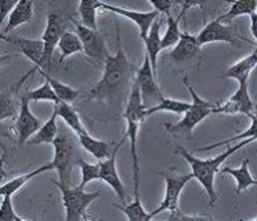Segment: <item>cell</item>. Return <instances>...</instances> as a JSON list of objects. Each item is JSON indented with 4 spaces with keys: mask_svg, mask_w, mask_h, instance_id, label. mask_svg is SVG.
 I'll use <instances>...</instances> for the list:
<instances>
[{
    "mask_svg": "<svg viewBox=\"0 0 257 221\" xmlns=\"http://www.w3.org/2000/svg\"><path fill=\"white\" fill-rule=\"evenodd\" d=\"M115 31H116V53L106 58L102 76L90 90L89 99L113 98L120 90L124 88L128 80L139 69L128 61L127 55L123 50L117 25L115 27Z\"/></svg>",
    "mask_w": 257,
    "mask_h": 221,
    "instance_id": "obj_1",
    "label": "cell"
},
{
    "mask_svg": "<svg viewBox=\"0 0 257 221\" xmlns=\"http://www.w3.org/2000/svg\"><path fill=\"white\" fill-rule=\"evenodd\" d=\"M253 141H254L253 138H243L238 144H235L234 147H228L224 152H221L220 155H216L214 158H209V159H199V158L190 154L183 147H177L176 154L180 155L181 158H184L188 162L192 176H194L196 181L201 184L202 187L205 188L207 196L210 199V206H214L218 200L217 191L214 188V178H216V174L220 170V166L223 165L231 155H234L236 151H239V149L246 147L247 144L253 143Z\"/></svg>",
    "mask_w": 257,
    "mask_h": 221,
    "instance_id": "obj_2",
    "label": "cell"
},
{
    "mask_svg": "<svg viewBox=\"0 0 257 221\" xmlns=\"http://www.w3.org/2000/svg\"><path fill=\"white\" fill-rule=\"evenodd\" d=\"M144 111L146 106L143 105L140 88L136 80L132 84L128 101L124 111V121L127 125L126 129V138L130 143V155H132V167H133V182H135V196H140V162H139V151H137V136L141 122L144 121Z\"/></svg>",
    "mask_w": 257,
    "mask_h": 221,
    "instance_id": "obj_3",
    "label": "cell"
},
{
    "mask_svg": "<svg viewBox=\"0 0 257 221\" xmlns=\"http://www.w3.org/2000/svg\"><path fill=\"white\" fill-rule=\"evenodd\" d=\"M183 84H184L187 90L190 91L191 98H192V102H191L190 109L187 111L184 114V118L181 119L177 123H166L165 127L170 134L173 136H187V137H191L192 136V132L199 123H201L203 119H206L207 116L212 115V109L214 108V102H210V101H206L203 99L196 93L195 88L191 86L188 83V79L184 77L183 79Z\"/></svg>",
    "mask_w": 257,
    "mask_h": 221,
    "instance_id": "obj_4",
    "label": "cell"
},
{
    "mask_svg": "<svg viewBox=\"0 0 257 221\" xmlns=\"http://www.w3.org/2000/svg\"><path fill=\"white\" fill-rule=\"evenodd\" d=\"M61 192L62 206L65 209V221L89 220L87 207L101 196L100 191L86 192L83 188L65 185L60 181H53Z\"/></svg>",
    "mask_w": 257,
    "mask_h": 221,
    "instance_id": "obj_5",
    "label": "cell"
},
{
    "mask_svg": "<svg viewBox=\"0 0 257 221\" xmlns=\"http://www.w3.org/2000/svg\"><path fill=\"white\" fill-rule=\"evenodd\" d=\"M51 145L54 148V158L51 160V166L58 173L60 182L71 185L73 167L78 165V160L80 159L76 145L67 133H58Z\"/></svg>",
    "mask_w": 257,
    "mask_h": 221,
    "instance_id": "obj_6",
    "label": "cell"
},
{
    "mask_svg": "<svg viewBox=\"0 0 257 221\" xmlns=\"http://www.w3.org/2000/svg\"><path fill=\"white\" fill-rule=\"evenodd\" d=\"M75 27V32L83 44V53L90 61H93L97 65H104L106 58L109 57L108 49H106L105 39L102 33L98 32V29L84 27L83 24H79L73 18H69Z\"/></svg>",
    "mask_w": 257,
    "mask_h": 221,
    "instance_id": "obj_7",
    "label": "cell"
},
{
    "mask_svg": "<svg viewBox=\"0 0 257 221\" xmlns=\"http://www.w3.org/2000/svg\"><path fill=\"white\" fill-rule=\"evenodd\" d=\"M135 80L139 88H140L141 99H143V105L146 106V109L157 105L158 102H161L165 98L162 90H161L157 82V75H155V72L152 71L151 60L147 54V51L144 53L143 64L136 72Z\"/></svg>",
    "mask_w": 257,
    "mask_h": 221,
    "instance_id": "obj_8",
    "label": "cell"
},
{
    "mask_svg": "<svg viewBox=\"0 0 257 221\" xmlns=\"http://www.w3.org/2000/svg\"><path fill=\"white\" fill-rule=\"evenodd\" d=\"M65 32V24L64 20L60 14L53 13L47 16V21H46V28L43 36H42V42L45 46V51H43V61H42V68L38 71L47 72L50 71L51 68V58L56 51L58 42L61 39L62 33Z\"/></svg>",
    "mask_w": 257,
    "mask_h": 221,
    "instance_id": "obj_9",
    "label": "cell"
},
{
    "mask_svg": "<svg viewBox=\"0 0 257 221\" xmlns=\"http://www.w3.org/2000/svg\"><path fill=\"white\" fill-rule=\"evenodd\" d=\"M254 109V104L249 94V84L247 82L238 83V88L227 101L221 104H216L212 109V114H221V115H236L242 114L250 118Z\"/></svg>",
    "mask_w": 257,
    "mask_h": 221,
    "instance_id": "obj_10",
    "label": "cell"
},
{
    "mask_svg": "<svg viewBox=\"0 0 257 221\" xmlns=\"http://www.w3.org/2000/svg\"><path fill=\"white\" fill-rule=\"evenodd\" d=\"M127 138L126 136L113 145V149H112L111 155L105 158V159L98 160V165H100V178L101 181H104L105 184H108L109 187L113 189V192L116 193V196L119 198V200L124 203L126 202V188L123 185L120 177L117 174L116 169V156L119 149L122 148V145L124 144Z\"/></svg>",
    "mask_w": 257,
    "mask_h": 221,
    "instance_id": "obj_11",
    "label": "cell"
},
{
    "mask_svg": "<svg viewBox=\"0 0 257 221\" xmlns=\"http://www.w3.org/2000/svg\"><path fill=\"white\" fill-rule=\"evenodd\" d=\"M161 176L165 178V182H166V191H165V198H163L162 203L159 204L154 211H151L152 217H155L161 211H166V210L170 213L179 210L180 193L183 191V188L194 178L192 173L185 174V176H174V174H169V173L163 171L161 173Z\"/></svg>",
    "mask_w": 257,
    "mask_h": 221,
    "instance_id": "obj_12",
    "label": "cell"
},
{
    "mask_svg": "<svg viewBox=\"0 0 257 221\" xmlns=\"http://www.w3.org/2000/svg\"><path fill=\"white\" fill-rule=\"evenodd\" d=\"M29 101L25 94L20 95V111H18L17 123H16V130H17L18 144L23 147L24 144L28 143V140L35 133L38 132L43 122L40 121L38 116H35L29 106Z\"/></svg>",
    "mask_w": 257,
    "mask_h": 221,
    "instance_id": "obj_13",
    "label": "cell"
},
{
    "mask_svg": "<svg viewBox=\"0 0 257 221\" xmlns=\"http://www.w3.org/2000/svg\"><path fill=\"white\" fill-rule=\"evenodd\" d=\"M196 39L201 43V46L214 43V42H223V43L235 46V44H238V40H245V39L240 38L238 39L234 29L228 25H224L220 18H216V20L206 24L201 29V32L196 35Z\"/></svg>",
    "mask_w": 257,
    "mask_h": 221,
    "instance_id": "obj_14",
    "label": "cell"
},
{
    "mask_svg": "<svg viewBox=\"0 0 257 221\" xmlns=\"http://www.w3.org/2000/svg\"><path fill=\"white\" fill-rule=\"evenodd\" d=\"M102 9L106 11H111L113 14L123 17L126 20H130L132 22H135L136 25L140 29V38L144 39L147 36V33L151 28L152 22L157 20V17L161 14L159 11H137V10H130V9H124L120 6H112L102 3Z\"/></svg>",
    "mask_w": 257,
    "mask_h": 221,
    "instance_id": "obj_15",
    "label": "cell"
},
{
    "mask_svg": "<svg viewBox=\"0 0 257 221\" xmlns=\"http://www.w3.org/2000/svg\"><path fill=\"white\" fill-rule=\"evenodd\" d=\"M201 43L194 35L188 32H181L179 42L174 44L170 51L172 60L177 62H187V61L195 60L201 54Z\"/></svg>",
    "mask_w": 257,
    "mask_h": 221,
    "instance_id": "obj_16",
    "label": "cell"
},
{
    "mask_svg": "<svg viewBox=\"0 0 257 221\" xmlns=\"http://www.w3.org/2000/svg\"><path fill=\"white\" fill-rule=\"evenodd\" d=\"M2 40H6L9 43L17 44L20 53L27 57L34 66L38 69L42 68V61H43V51H45V46L42 39H25V38H10V36H5Z\"/></svg>",
    "mask_w": 257,
    "mask_h": 221,
    "instance_id": "obj_17",
    "label": "cell"
},
{
    "mask_svg": "<svg viewBox=\"0 0 257 221\" xmlns=\"http://www.w3.org/2000/svg\"><path fill=\"white\" fill-rule=\"evenodd\" d=\"M163 18L162 14H159L157 17V20L152 22L150 31L147 33V36L144 39H141L144 42V46H146V51L150 60H151V66L152 71L155 72L157 75L158 69V55L162 51V38H161V28L163 25Z\"/></svg>",
    "mask_w": 257,
    "mask_h": 221,
    "instance_id": "obj_18",
    "label": "cell"
},
{
    "mask_svg": "<svg viewBox=\"0 0 257 221\" xmlns=\"http://www.w3.org/2000/svg\"><path fill=\"white\" fill-rule=\"evenodd\" d=\"M32 18H34V0H20L18 5L7 17L6 27L3 32L10 33L18 27L29 24Z\"/></svg>",
    "mask_w": 257,
    "mask_h": 221,
    "instance_id": "obj_19",
    "label": "cell"
},
{
    "mask_svg": "<svg viewBox=\"0 0 257 221\" xmlns=\"http://www.w3.org/2000/svg\"><path fill=\"white\" fill-rule=\"evenodd\" d=\"M35 72H38L36 66H34L25 76L21 77V80L16 86H12L7 90L0 91V122L6 121V119H12V118L16 116V114H17V105L14 102V94L17 93L18 88L23 86V83L28 79V76H32Z\"/></svg>",
    "mask_w": 257,
    "mask_h": 221,
    "instance_id": "obj_20",
    "label": "cell"
},
{
    "mask_svg": "<svg viewBox=\"0 0 257 221\" xmlns=\"http://www.w3.org/2000/svg\"><path fill=\"white\" fill-rule=\"evenodd\" d=\"M257 66V49L251 54L246 55L245 58H242L238 62H235L234 65L227 68V71L224 72L221 77H228V79H234L238 83L247 82L249 76H250L251 71Z\"/></svg>",
    "mask_w": 257,
    "mask_h": 221,
    "instance_id": "obj_21",
    "label": "cell"
},
{
    "mask_svg": "<svg viewBox=\"0 0 257 221\" xmlns=\"http://www.w3.org/2000/svg\"><path fill=\"white\" fill-rule=\"evenodd\" d=\"M249 159H243L242 163H240L239 167H228L225 166L223 167V173L224 174H229L232 177L236 182V188H235V193H242L243 191H246L247 188L253 187V185H257V180L254 177L251 176L250 170H249Z\"/></svg>",
    "mask_w": 257,
    "mask_h": 221,
    "instance_id": "obj_22",
    "label": "cell"
},
{
    "mask_svg": "<svg viewBox=\"0 0 257 221\" xmlns=\"http://www.w3.org/2000/svg\"><path fill=\"white\" fill-rule=\"evenodd\" d=\"M54 170L53 169V166L50 163H46V165H42L38 169H35V170L29 171V173H25V174H21V176L14 177V178H10V180H7L5 184H2L0 185V196H3V195H14L16 192H18L21 188L27 184L28 181H31L34 177L40 176L42 173H46V171H50Z\"/></svg>",
    "mask_w": 257,
    "mask_h": 221,
    "instance_id": "obj_23",
    "label": "cell"
},
{
    "mask_svg": "<svg viewBox=\"0 0 257 221\" xmlns=\"http://www.w3.org/2000/svg\"><path fill=\"white\" fill-rule=\"evenodd\" d=\"M79 144L80 147L87 151L89 154H91L97 160H102L108 158L111 155L112 149H113V145L111 147V144L106 143V141H102V140H97V138L91 137L89 133H84V134H80L78 136Z\"/></svg>",
    "mask_w": 257,
    "mask_h": 221,
    "instance_id": "obj_24",
    "label": "cell"
},
{
    "mask_svg": "<svg viewBox=\"0 0 257 221\" xmlns=\"http://www.w3.org/2000/svg\"><path fill=\"white\" fill-rule=\"evenodd\" d=\"M57 118H58V114H57L56 108H54V111H53V114H51L50 118H49V119H47V121L40 126L39 130L35 133L32 137L29 138L28 144H31V145L53 144V141H54L57 136H58Z\"/></svg>",
    "mask_w": 257,
    "mask_h": 221,
    "instance_id": "obj_25",
    "label": "cell"
},
{
    "mask_svg": "<svg viewBox=\"0 0 257 221\" xmlns=\"http://www.w3.org/2000/svg\"><path fill=\"white\" fill-rule=\"evenodd\" d=\"M54 108H56L58 116L61 118L62 121L65 122V125H67L76 136H80V134L87 133L86 132V129L83 127V125H82L80 116H79L76 109H75L69 102L60 101L58 104L54 105Z\"/></svg>",
    "mask_w": 257,
    "mask_h": 221,
    "instance_id": "obj_26",
    "label": "cell"
},
{
    "mask_svg": "<svg viewBox=\"0 0 257 221\" xmlns=\"http://www.w3.org/2000/svg\"><path fill=\"white\" fill-rule=\"evenodd\" d=\"M57 47L60 49V54H61L60 55V62H64L68 57L83 51V44L80 42L79 36L76 35V32H71V31H65L62 33Z\"/></svg>",
    "mask_w": 257,
    "mask_h": 221,
    "instance_id": "obj_27",
    "label": "cell"
},
{
    "mask_svg": "<svg viewBox=\"0 0 257 221\" xmlns=\"http://www.w3.org/2000/svg\"><path fill=\"white\" fill-rule=\"evenodd\" d=\"M231 7L224 16L218 17L221 21H232L242 16H250L257 13V0H227Z\"/></svg>",
    "mask_w": 257,
    "mask_h": 221,
    "instance_id": "obj_28",
    "label": "cell"
},
{
    "mask_svg": "<svg viewBox=\"0 0 257 221\" xmlns=\"http://www.w3.org/2000/svg\"><path fill=\"white\" fill-rule=\"evenodd\" d=\"M191 102H187V101H180V99H172V98H165L158 102L157 105H154L151 108H147L144 111V118H148V116L155 115L158 112H173V114H177V115H181V114H185L187 111L190 109Z\"/></svg>",
    "mask_w": 257,
    "mask_h": 221,
    "instance_id": "obj_29",
    "label": "cell"
},
{
    "mask_svg": "<svg viewBox=\"0 0 257 221\" xmlns=\"http://www.w3.org/2000/svg\"><path fill=\"white\" fill-rule=\"evenodd\" d=\"M101 9V0H79V16L84 27L97 29V11Z\"/></svg>",
    "mask_w": 257,
    "mask_h": 221,
    "instance_id": "obj_30",
    "label": "cell"
},
{
    "mask_svg": "<svg viewBox=\"0 0 257 221\" xmlns=\"http://www.w3.org/2000/svg\"><path fill=\"white\" fill-rule=\"evenodd\" d=\"M115 207H116L117 210L123 211L124 215H126L130 221H148L154 218L151 215V213H148V211L144 209V206L141 203L140 196H135L133 202H130V203L115 204Z\"/></svg>",
    "mask_w": 257,
    "mask_h": 221,
    "instance_id": "obj_31",
    "label": "cell"
},
{
    "mask_svg": "<svg viewBox=\"0 0 257 221\" xmlns=\"http://www.w3.org/2000/svg\"><path fill=\"white\" fill-rule=\"evenodd\" d=\"M249 119L251 121V125L246 132L240 133V134L234 136V137L227 138V140H223V141H218V143L216 144H212V145L196 148V151H199V152H205V151H210V149H214V148H217V147H221V145H225V144L236 143V141H240V140H243V138H253V140H257V106H254L253 114H251V116L249 118Z\"/></svg>",
    "mask_w": 257,
    "mask_h": 221,
    "instance_id": "obj_32",
    "label": "cell"
},
{
    "mask_svg": "<svg viewBox=\"0 0 257 221\" xmlns=\"http://www.w3.org/2000/svg\"><path fill=\"white\" fill-rule=\"evenodd\" d=\"M42 75V76L45 77L47 82L50 83L51 87L53 90L56 91V94L58 95V98L64 101V102H73L75 99L78 98L79 95V91L76 88L71 87V86H68L65 83L60 82V80H57L56 77H51L50 73H47V72H43V71H38Z\"/></svg>",
    "mask_w": 257,
    "mask_h": 221,
    "instance_id": "obj_33",
    "label": "cell"
},
{
    "mask_svg": "<svg viewBox=\"0 0 257 221\" xmlns=\"http://www.w3.org/2000/svg\"><path fill=\"white\" fill-rule=\"evenodd\" d=\"M183 20V17L177 16V18H173L172 14L166 16V31L162 38V50L173 47L174 44L179 42L180 36H181V31H180V21Z\"/></svg>",
    "mask_w": 257,
    "mask_h": 221,
    "instance_id": "obj_34",
    "label": "cell"
},
{
    "mask_svg": "<svg viewBox=\"0 0 257 221\" xmlns=\"http://www.w3.org/2000/svg\"><path fill=\"white\" fill-rule=\"evenodd\" d=\"M25 97L29 99V101H50L53 104H58L61 99L58 98V95L56 94V91L53 90L51 84L47 80H46L42 86H39L38 88H34V90H28L25 93Z\"/></svg>",
    "mask_w": 257,
    "mask_h": 221,
    "instance_id": "obj_35",
    "label": "cell"
},
{
    "mask_svg": "<svg viewBox=\"0 0 257 221\" xmlns=\"http://www.w3.org/2000/svg\"><path fill=\"white\" fill-rule=\"evenodd\" d=\"M78 166L80 167V173H82V180H80V184L78 187L84 188L89 182L100 178V165L98 163L93 165V163L86 162L83 158H80L78 160Z\"/></svg>",
    "mask_w": 257,
    "mask_h": 221,
    "instance_id": "obj_36",
    "label": "cell"
},
{
    "mask_svg": "<svg viewBox=\"0 0 257 221\" xmlns=\"http://www.w3.org/2000/svg\"><path fill=\"white\" fill-rule=\"evenodd\" d=\"M0 221H25L24 217L18 215L13 206L12 195H3L0 202Z\"/></svg>",
    "mask_w": 257,
    "mask_h": 221,
    "instance_id": "obj_37",
    "label": "cell"
},
{
    "mask_svg": "<svg viewBox=\"0 0 257 221\" xmlns=\"http://www.w3.org/2000/svg\"><path fill=\"white\" fill-rule=\"evenodd\" d=\"M20 0H0V29Z\"/></svg>",
    "mask_w": 257,
    "mask_h": 221,
    "instance_id": "obj_38",
    "label": "cell"
},
{
    "mask_svg": "<svg viewBox=\"0 0 257 221\" xmlns=\"http://www.w3.org/2000/svg\"><path fill=\"white\" fill-rule=\"evenodd\" d=\"M152 5V7L157 11H159L161 14L169 16L172 14V7L174 6V0H148Z\"/></svg>",
    "mask_w": 257,
    "mask_h": 221,
    "instance_id": "obj_39",
    "label": "cell"
},
{
    "mask_svg": "<svg viewBox=\"0 0 257 221\" xmlns=\"http://www.w3.org/2000/svg\"><path fill=\"white\" fill-rule=\"evenodd\" d=\"M206 3V0H174V5H181V11L180 16L184 18L187 11L192 9V7H203Z\"/></svg>",
    "mask_w": 257,
    "mask_h": 221,
    "instance_id": "obj_40",
    "label": "cell"
},
{
    "mask_svg": "<svg viewBox=\"0 0 257 221\" xmlns=\"http://www.w3.org/2000/svg\"><path fill=\"white\" fill-rule=\"evenodd\" d=\"M202 218H209L207 215H187L184 214L181 210H176V211H173V213H170V215H169V220L172 221H177V220H202Z\"/></svg>",
    "mask_w": 257,
    "mask_h": 221,
    "instance_id": "obj_41",
    "label": "cell"
},
{
    "mask_svg": "<svg viewBox=\"0 0 257 221\" xmlns=\"http://www.w3.org/2000/svg\"><path fill=\"white\" fill-rule=\"evenodd\" d=\"M6 158H7V152L6 149L3 148V154L0 156V185L5 184V182L9 180V173L6 170Z\"/></svg>",
    "mask_w": 257,
    "mask_h": 221,
    "instance_id": "obj_42",
    "label": "cell"
},
{
    "mask_svg": "<svg viewBox=\"0 0 257 221\" xmlns=\"http://www.w3.org/2000/svg\"><path fill=\"white\" fill-rule=\"evenodd\" d=\"M3 38V35L0 32V39ZM20 57V54H16V53H10V54H0V69L3 68V66H6L7 64H10L14 58H17Z\"/></svg>",
    "mask_w": 257,
    "mask_h": 221,
    "instance_id": "obj_43",
    "label": "cell"
},
{
    "mask_svg": "<svg viewBox=\"0 0 257 221\" xmlns=\"http://www.w3.org/2000/svg\"><path fill=\"white\" fill-rule=\"evenodd\" d=\"M250 31L253 38L256 40V49H257V13H253L250 14Z\"/></svg>",
    "mask_w": 257,
    "mask_h": 221,
    "instance_id": "obj_44",
    "label": "cell"
},
{
    "mask_svg": "<svg viewBox=\"0 0 257 221\" xmlns=\"http://www.w3.org/2000/svg\"><path fill=\"white\" fill-rule=\"evenodd\" d=\"M254 220H256V221H257V217H256V218H254Z\"/></svg>",
    "mask_w": 257,
    "mask_h": 221,
    "instance_id": "obj_45",
    "label": "cell"
},
{
    "mask_svg": "<svg viewBox=\"0 0 257 221\" xmlns=\"http://www.w3.org/2000/svg\"><path fill=\"white\" fill-rule=\"evenodd\" d=\"M50 2H54V0H50Z\"/></svg>",
    "mask_w": 257,
    "mask_h": 221,
    "instance_id": "obj_46",
    "label": "cell"
}]
</instances>
